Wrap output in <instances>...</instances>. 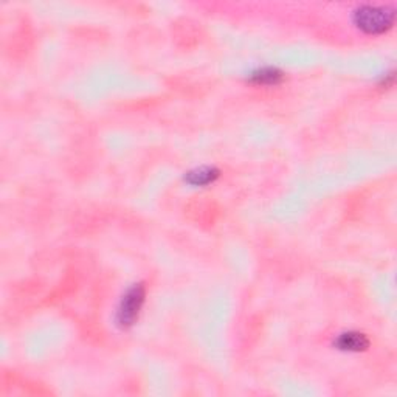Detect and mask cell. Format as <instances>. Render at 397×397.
<instances>
[{"instance_id":"cell-1","label":"cell","mask_w":397,"mask_h":397,"mask_svg":"<svg viewBox=\"0 0 397 397\" xmlns=\"http://www.w3.org/2000/svg\"><path fill=\"white\" fill-rule=\"evenodd\" d=\"M396 11L389 5L365 3L352 11L354 23L368 34H382L393 27Z\"/></svg>"},{"instance_id":"cell-2","label":"cell","mask_w":397,"mask_h":397,"mask_svg":"<svg viewBox=\"0 0 397 397\" xmlns=\"http://www.w3.org/2000/svg\"><path fill=\"white\" fill-rule=\"evenodd\" d=\"M146 290L143 284H134L128 289V292L123 295V298L118 304L115 322L121 329H128L139 320L141 307L145 304Z\"/></svg>"},{"instance_id":"cell-3","label":"cell","mask_w":397,"mask_h":397,"mask_svg":"<svg viewBox=\"0 0 397 397\" xmlns=\"http://www.w3.org/2000/svg\"><path fill=\"white\" fill-rule=\"evenodd\" d=\"M335 346L340 351L346 352H360L368 349L370 340L368 337L357 330H348V333H343L335 339Z\"/></svg>"},{"instance_id":"cell-4","label":"cell","mask_w":397,"mask_h":397,"mask_svg":"<svg viewBox=\"0 0 397 397\" xmlns=\"http://www.w3.org/2000/svg\"><path fill=\"white\" fill-rule=\"evenodd\" d=\"M248 80L258 86H276L284 80V73L276 67H261L253 70Z\"/></svg>"},{"instance_id":"cell-5","label":"cell","mask_w":397,"mask_h":397,"mask_svg":"<svg viewBox=\"0 0 397 397\" xmlns=\"http://www.w3.org/2000/svg\"><path fill=\"white\" fill-rule=\"evenodd\" d=\"M219 177V169L213 167H200L193 171H188L185 182L193 187H205L215 182Z\"/></svg>"}]
</instances>
